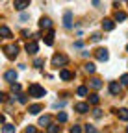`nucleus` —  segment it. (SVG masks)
Wrapping results in <instances>:
<instances>
[{
    "mask_svg": "<svg viewBox=\"0 0 128 133\" xmlns=\"http://www.w3.org/2000/svg\"><path fill=\"white\" fill-rule=\"evenodd\" d=\"M28 94H30V96H34V98H43V96L46 94V91H45V87L37 85V83H32L30 89H28Z\"/></svg>",
    "mask_w": 128,
    "mask_h": 133,
    "instance_id": "1",
    "label": "nucleus"
},
{
    "mask_svg": "<svg viewBox=\"0 0 128 133\" xmlns=\"http://www.w3.org/2000/svg\"><path fill=\"white\" fill-rule=\"evenodd\" d=\"M67 56H63V54H56L54 57H52V66L54 69H59V66H63V65H67Z\"/></svg>",
    "mask_w": 128,
    "mask_h": 133,
    "instance_id": "2",
    "label": "nucleus"
},
{
    "mask_svg": "<svg viewBox=\"0 0 128 133\" xmlns=\"http://www.w3.org/2000/svg\"><path fill=\"white\" fill-rule=\"evenodd\" d=\"M4 52H6V56L9 59H15L17 54H19V46L17 44H8V46H4Z\"/></svg>",
    "mask_w": 128,
    "mask_h": 133,
    "instance_id": "3",
    "label": "nucleus"
},
{
    "mask_svg": "<svg viewBox=\"0 0 128 133\" xmlns=\"http://www.w3.org/2000/svg\"><path fill=\"white\" fill-rule=\"evenodd\" d=\"M13 8L17 9V11H24L26 8H30V0H15Z\"/></svg>",
    "mask_w": 128,
    "mask_h": 133,
    "instance_id": "4",
    "label": "nucleus"
},
{
    "mask_svg": "<svg viewBox=\"0 0 128 133\" xmlns=\"http://www.w3.org/2000/svg\"><path fill=\"white\" fill-rule=\"evenodd\" d=\"M95 56H97L99 61H108V59H109V54H108L106 48H99L97 52H95Z\"/></svg>",
    "mask_w": 128,
    "mask_h": 133,
    "instance_id": "5",
    "label": "nucleus"
},
{
    "mask_svg": "<svg viewBox=\"0 0 128 133\" xmlns=\"http://www.w3.org/2000/svg\"><path fill=\"white\" fill-rule=\"evenodd\" d=\"M4 79L8 83H15V81H17V72H15V70H6L4 72Z\"/></svg>",
    "mask_w": 128,
    "mask_h": 133,
    "instance_id": "6",
    "label": "nucleus"
},
{
    "mask_svg": "<svg viewBox=\"0 0 128 133\" xmlns=\"http://www.w3.org/2000/svg\"><path fill=\"white\" fill-rule=\"evenodd\" d=\"M113 28H115V22L111 21V19H104V21H102V30H104V31H111Z\"/></svg>",
    "mask_w": 128,
    "mask_h": 133,
    "instance_id": "7",
    "label": "nucleus"
},
{
    "mask_svg": "<svg viewBox=\"0 0 128 133\" xmlns=\"http://www.w3.org/2000/svg\"><path fill=\"white\" fill-rule=\"evenodd\" d=\"M63 26H65V28L72 26V13L71 11H65V15H63Z\"/></svg>",
    "mask_w": 128,
    "mask_h": 133,
    "instance_id": "8",
    "label": "nucleus"
},
{
    "mask_svg": "<svg viewBox=\"0 0 128 133\" xmlns=\"http://www.w3.org/2000/svg\"><path fill=\"white\" fill-rule=\"evenodd\" d=\"M37 50H39V44H37L35 41H32V43L26 44V52H28V54H35Z\"/></svg>",
    "mask_w": 128,
    "mask_h": 133,
    "instance_id": "9",
    "label": "nucleus"
},
{
    "mask_svg": "<svg viewBox=\"0 0 128 133\" xmlns=\"http://www.w3.org/2000/svg\"><path fill=\"white\" fill-rule=\"evenodd\" d=\"M109 92H111V94H119V92H121V83L111 81V83H109Z\"/></svg>",
    "mask_w": 128,
    "mask_h": 133,
    "instance_id": "10",
    "label": "nucleus"
},
{
    "mask_svg": "<svg viewBox=\"0 0 128 133\" xmlns=\"http://www.w3.org/2000/svg\"><path fill=\"white\" fill-rule=\"evenodd\" d=\"M50 122H52V118H50L48 115H45V116H41V118H39V126H43V128H48Z\"/></svg>",
    "mask_w": 128,
    "mask_h": 133,
    "instance_id": "11",
    "label": "nucleus"
},
{
    "mask_svg": "<svg viewBox=\"0 0 128 133\" xmlns=\"http://www.w3.org/2000/svg\"><path fill=\"white\" fill-rule=\"evenodd\" d=\"M45 44H48V46L54 44V31L52 30H48V33L45 35Z\"/></svg>",
    "mask_w": 128,
    "mask_h": 133,
    "instance_id": "12",
    "label": "nucleus"
},
{
    "mask_svg": "<svg viewBox=\"0 0 128 133\" xmlns=\"http://www.w3.org/2000/svg\"><path fill=\"white\" fill-rule=\"evenodd\" d=\"M89 87H93V89H100V87H102V79H99V78L89 79Z\"/></svg>",
    "mask_w": 128,
    "mask_h": 133,
    "instance_id": "13",
    "label": "nucleus"
},
{
    "mask_svg": "<svg viewBox=\"0 0 128 133\" xmlns=\"http://www.w3.org/2000/svg\"><path fill=\"white\" fill-rule=\"evenodd\" d=\"M74 109H76L78 113H87V111H89V105H87V104H84V102H80V104H76V105H74Z\"/></svg>",
    "mask_w": 128,
    "mask_h": 133,
    "instance_id": "14",
    "label": "nucleus"
},
{
    "mask_svg": "<svg viewBox=\"0 0 128 133\" xmlns=\"http://www.w3.org/2000/svg\"><path fill=\"white\" fill-rule=\"evenodd\" d=\"M117 113V116H119V120H128V109L126 107H123V109H119V111H115Z\"/></svg>",
    "mask_w": 128,
    "mask_h": 133,
    "instance_id": "15",
    "label": "nucleus"
},
{
    "mask_svg": "<svg viewBox=\"0 0 128 133\" xmlns=\"http://www.w3.org/2000/svg\"><path fill=\"white\" fill-rule=\"evenodd\" d=\"M39 26H41V28H46V30H50L52 21L48 19V17H43V19H41V22H39Z\"/></svg>",
    "mask_w": 128,
    "mask_h": 133,
    "instance_id": "16",
    "label": "nucleus"
},
{
    "mask_svg": "<svg viewBox=\"0 0 128 133\" xmlns=\"http://www.w3.org/2000/svg\"><path fill=\"white\" fill-rule=\"evenodd\" d=\"M39 111H43V107H41L39 104L30 105V109H28V113H30V115H39Z\"/></svg>",
    "mask_w": 128,
    "mask_h": 133,
    "instance_id": "17",
    "label": "nucleus"
},
{
    "mask_svg": "<svg viewBox=\"0 0 128 133\" xmlns=\"http://www.w3.org/2000/svg\"><path fill=\"white\" fill-rule=\"evenodd\" d=\"M59 78H61V79H71V78H72V72H69V70L63 69V70H59Z\"/></svg>",
    "mask_w": 128,
    "mask_h": 133,
    "instance_id": "18",
    "label": "nucleus"
},
{
    "mask_svg": "<svg viewBox=\"0 0 128 133\" xmlns=\"http://www.w3.org/2000/svg\"><path fill=\"white\" fill-rule=\"evenodd\" d=\"M124 19H126V13L124 11H115V21L117 22H123Z\"/></svg>",
    "mask_w": 128,
    "mask_h": 133,
    "instance_id": "19",
    "label": "nucleus"
},
{
    "mask_svg": "<svg viewBox=\"0 0 128 133\" xmlns=\"http://www.w3.org/2000/svg\"><path fill=\"white\" fill-rule=\"evenodd\" d=\"M0 33H2L6 39H9V37H11V31H9V28H8V26H2V28H0Z\"/></svg>",
    "mask_w": 128,
    "mask_h": 133,
    "instance_id": "20",
    "label": "nucleus"
},
{
    "mask_svg": "<svg viewBox=\"0 0 128 133\" xmlns=\"http://www.w3.org/2000/svg\"><path fill=\"white\" fill-rule=\"evenodd\" d=\"M84 70H86L87 74H93V72H95V65H93V63H86V65H84Z\"/></svg>",
    "mask_w": 128,
    "mask_h": 133,
    "instance_id": "21",
    "label": "nucleus"
},
{
    "mask_svg": "<svg viewBox=\"0 0 128 133\" xmlns=\"http://www.w3.org/2000/svg\"><path fill=\"white\" fill-rule=\"evenodd\" d=\"M76 94H78V96H87V87H84V85L78 87V89H76Z\"/></svg>",
    "mask_w": 128,
    "mask_h": 133,
    "instance_id": "22",
    "label": "nucleus"
},
{
    "mask_svg": "<svg viewBox=\"0 0 128 133\" xmlns=\"http://www.w3.org/2000/svg\"><path fill=\"white\" fill-rule=\"evenodd\" d=\"M99 102H100V98H99L97 94H91V96H89V104H93V105H97Z\"/></svg>",
    "mask_w": 128,
    "mask_h": 133,
    "instance_id": "23",
    "label": "nucleus"
},
{
    "mask_svg": "<svg viewBox=\"0 0 128 133\" xmlns=\"http://www.w3.org/2000/svg\"><path fill=\"white\" fill-rule=\"evenodd\" d=\"M56 118H58V122H67V113H58V116H56Z\"/></svg>",
    "mask_w": 128,
    "mask_h": 133,
    "instance_id": "24",
    "label": "nucleus"
},
{
    "mask_svg": "<svg viewBox=\"0 0 128 133\" xmlns=\"http://www.w3.org/2000/svg\"><path fill=\"white\" fill-rule=\"evenodd\" d=\"M2 131H6V133H11V131H15V126H13V124H4Z\"/></svg>",
    "mask_w": 128,
    "mask_h": 133,
    "instance_id": "25",
    "label": "nucleus"
},
{
    "mask_svg": "<svg viewBox=\"0 0 128 133\" xmlns=\"http://www.w3.org/2000/svg\"><path fill=\"white\" fill-rule=\"evenodd\" d=\"M100 39H102L100 33H93V35H91V41H93V43H99Z\"/></svg>",
    "mask_w": 128,
    "mask_h": 133,
    "instance_id": "26",
    "label": "nucleus"
},
{
    "mask_svg": "<svg viewBox=\"0 0 128 133\" xmlns=\"http://www.w3.org/2000/svg\"><path fill=\"white\" fill-rule=\"evenodd\" d=\"M21 91V85L19 83H11V92H19Z\"/></svg>",
    "mask_w": 128,
    "mask_h": 133,
    "instance_id": "27",
    "label": "nucleus"
},
{
    "mask_svg": "<svg viewBox=\"0 0 128 133\" xmlns=\"http://www.w3.org/2000/svg\"><path fill=\"white\" fill-rule=\"evenodd\" d=\"M121 83H123V85H128V74H123L121 76Z\"/></svg>",
    "mask_w": 128,
    "mask_h": 133,
    "instance_id": "28",
    "label": "nucleus"
},
{
    "mask_svg": "<svg viewBox=\"0 0 128 133\" xmlns=\"http://www.w3.org/2000/svg\"><path fill=\"white\" fill-rule=\"evenodd\" d=\"M93 116H95V118H100V116H102V111H100V109H95V111H93Z\"/></svg>",
    "mask_w": 128,
    "mask_h": 133,
    "instance_id": "29",
    "label": "nucleus"
},
{
    "mask_svg": "<svg viewBox=\"0 0 128 133\" xmlns=\"http://www.w3.org/2000/svg\"><path fill=\"white\" fill-rule=\"evenodd\" d=\"M46 129H48L50 133H56V131H59V126H48Z\"/></svg>",
    "mask_w": 128,
    "mask_h": 133,
    "instance_id": "30",
    "label": "nucleus"
},
{
    "mask_svg": "<svg viewBox=\"0 0 128 133\" xmlns=\"http://www.w3.org/2000/svg\"><path fill=\"white\" fill-rule=\"evenodd\" d=\"M19 102H21V104H26V102H28V98H26L24 94H19Z\"/></svg>",
    "mask_w": 128,
    "mask_h": 133,
    "instance_id": "31",
    "label": "nucleus"
},
{
    "mask_svg": "<svg viewBox=\"0 0 128 133\" xmlns=\"http://www.w3.org/2000/svg\"><path fill=\"white\" fill-rule=\"evenodd\" d=\"M78 131H82V128H80V126H72V128H71V133H78Z\"/></svg>",
    "mask_w": 128,
    "mask_h": 133,
    "instance_id": "32",
    "label": "nucleus"
},
{
    "mask_svg": "<svg viewBox=\"0 0 128 133\" xmlns=\"http://www.w3.org/2000/svg\"><path fill=\"white\" fill-rule=\"evenodd\" d=\"M84 129H86V131H91V133H95V131H97V128H93V126H89V124H87Z\"/></svg>",
    "mask_w": 128,
    "mask_h": 133,
    "instance_id": "33",
    "label": "nucleus"
},
{
    "mask_svg": "<svg viewBox=\"0 0 128 133\" xmlns=\"http://www.w3.org/2000/svg\"><path fill=\"white\" fill-rule=\"evenodd\" d=\"M24 131H26V133H35V128H34V126H28Z\"/></svg>",
    "mask_w": 128,
    "mask_h": 133,
    "instance_id": "34",
    "label": "nucleus"
},
{
    "mask_svg": "<svg viewBox=\"0 0 128 133\" xmlns=\"http://www.w3.org/2000/svg\"><path fill=\"white\" fill-rule=\"evenodd\" d=\"M43 63H45V61H43V59H35V61H34V65H35V66H37V69H39V66H41V65H43Z\"/></svg>",
    "mask_w": 128,
    "mask_h": 133,
    "instance_id": "35",
    "label": "nucleus"
},
{
    "mask_svg": "<svg viewBox=\"0 0 128 133\" xmlns=\"http://www.w3.org/2000/svg\"><path fill=\"white\" fill-rule=\"evenodd\" d=\"M28 19H30L28 13H22V15H21V21H28Z\"/></svg>",
    "mask_w": 128,
    "mask_h": 133,
    "instance_id": "36",
    "label": "nucleus"
},
{
    "mask_svg": "<svg viewBox=\"0 0 128 133\" xmlns=\"http://www.w3.org/2000/svg\"><path fill=\"white\" fill-rule=\"evenodd\" d=\"M21 33H22V37H30V31H28V30H22Z\"/></svg>",
    "mask_w": 128,
    "mask_h": 133,
    "instance_id": "37",
    "label": "nucleus"
},
{
    "mask_svg": "<svg viewBox=\"0 0 128 133\" xmlns=\"http://www.w3.org/2000/svg\"><path fill=\"white\" fill-rule=\"evenodd\" d=\"M91 4H93V6H95V8H97V6H99V4H100V0H91Z\"/></svg>",
    "mask_w": 128,
    "mask_h": 133,
    "instance_id": "38",
    "label": "nucleus"
},
{
    "mask_svg": "<svg viewBox=\"0 0 128 133\" xmlns=\"http://www.w3.org/2000/svg\"><path fill=\"white\" fill-rule=\"evenodd\" d=\"M126 52H128V44H126Z\"/></svg>",
    "mask_w": 128,
    "mask_h": 133,
    "instance_id": "39",
    "label": "nucleus"
},
{
    "mask_svg": "<svg viewBox=\"0 0 128 133\" xmlns=\"http://www.w3.org/2000/svg\"><path fill=\"white\" fill-rule=\"evenodd\" d=\"M126 131H128V128H126Z\"/></svg>",
    "mask_w": 128,
    "mask_h": 133,
    "instance_id": "40",
    "label": "nucleus"
},
{
    "mask_svg": "<svg viewBox=\"0 0 128 133\" xmlns=\"http://www.w3.org/2000/svg\"><path fill=\"white\" fill-rule=\"evenodd\" d=\"M126 2H128V0H126Z\"/></svg>",
    "mask_w": 128,
    "mask_h": 133,
    "instance_id": "41",
    "label": "nucleus"
}]
</instances>
